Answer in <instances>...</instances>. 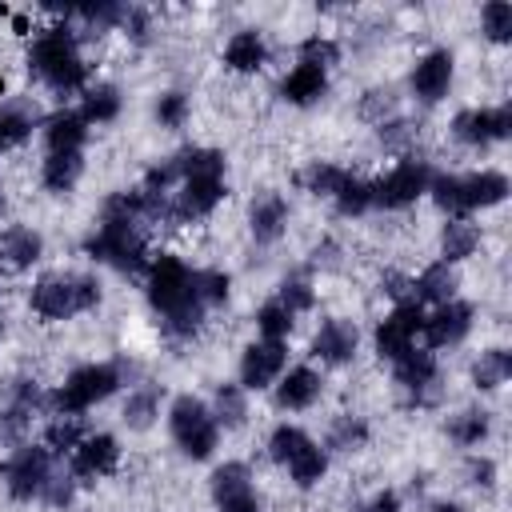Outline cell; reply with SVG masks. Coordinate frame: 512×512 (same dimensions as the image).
I'll list each match as a JSON object with an SVG mask.
<instances>
[{"mask_svg":"<svg viewBox=\"0 0 512 512\" xmlns=\"http://www.w3.org/2000/svg\"><path fill=\"white\" fill-rule=\"evenodd\" d=\"M28 64L32 72L56 92V96H76L88 88V64L80 56V44H76V32L68 24H52L44 28L32 48H28Z\"/></svg>","mask_w":512,"mask_h":512,"instance_id":"4","label":"cell"},{"mask_svg":"<svg viewBox=\"0 0 512 512\" xmlns=\"http://www.w3.org/2000/svg\"><path fill=\"white\" fill-rule=\"evenodd\" d=\"M156 416H160V392L152 384L128 392V404H124V424L128 428H148Z\"/></svg>","mask_w":512,"mask_h":512,"instance_id":"36","label":"cell"},{"mask_svg":"<svg viewBox=\"0 0 512 512\" xmlns=\"http://www.w3.org/2000/svg\"><path fill=\"white\" fill-rule=\"evenodd\" d=\"M156 120L164 124V128H180L184 120H188V96L184 92H164L160 100H156Z\"/></svg>","mask_w":512,"mask_h":512,"instance_id":"48","label":"cell"},{"mask_svg":"<svg viewBox=\"0 0 512 512\" xmlns=\"http://www.w3.org/2000/svg\"><path fill=\"white\" fill-rule=\"evenodd\" d=\"M216 508H220V512H260V500H256L252 492H240V496H228V500H220Z\"/></svg>","mask_w":512,"mask_h":512,"instance_id":"54","label":"cell"},{"mask_svg":"<svg viewBox=\"0 0 512 512\" xmlns=\"http://www.w3.org/2000/svg\"><path fill=\"white\" fill-rule=\"evenodd\" d=\"M432 512H464V508H460V504H436Z\"/></svg>","mask_w":512,"mask_h":512,"instance_id":"56","label":"cell"},{"mask_svg":"<svg viewBox=\"0 0 512 512\" xmlns=\"http://www.w3.org/2000/svg\"><path fill=\"white\" fill-rule=\"evenodd\" d=\"M412 280L408 276H400V272H384V280H380V288L400 304V300H412V288H408Z\"/></svg>","mask_w":512,"mask_h":512,"instance_id":"51","label":"cell"},{"mask_svg":"<svg viewBox=\"0 0 512 512\" xmlns=\"http://www.w3.org/2000/svg\"><path fill=\"white\" fill-rule=\"evenodd\" d=\"M396 384L404 392L408 404H432L440 396V368H436V356L432 352H404L396 360Z\"/></svg>","mask_w":512,"mask_h":512,"instance_id":"13","label":"cell"},{"mask_svg":"<svg viewBox=\"0 0 512 512\" xmlns=\"http://www.w3.org/2000/svg\"><path fill=\"white\" fill-rule=\"evenodd\" d=\"M480 24H484V36L492 44H508L512 40V4L504 0H488L480 8Z\"/></svg>","mask_w":512,"mask_h":512,"instance_id":"40","label":"cell"},{"mask_svg":"<svg viewBox=\"0 0 512 512\" xmlns=\"http://www.w3.org/2000/svg\"><path fill=\"white\" fill-rule=\"evenodd\" d=\"M332 204H336V212H340V216H360V212H368V208H372V184L348 172V176H344V184L336 188Z\"/></svg>","mask_w":512,"mask_h":512,"instance_id":"34","label":"cell"},{"mask_svg":"<svg viewBox=\"0 0 512 512\" xmlns=\"http://www.w3.org/2000/svg\"><path fill=\"white\" fill-rule=\"evenodd\" d=\"M448 436H452L456 444H464V448L480 444V440L488 436V412H484V408H464L460 416H452Z\"/></svg>","mask_w":512,"mask_h":512,"instance_id":"39","label":"cell"},{"mask_svg":"<svg viewBox=\"0 0 512 512\" xmlns=\"http://www.w3.org/2000/svg\"><path fill=\"white\" fill-rule=\"evenodd\" d=\"M284 372V340H256L244 348L240 356V388L244 392H260L268 384H276Z\"/></svg>","mask_w":512,"mask_h":512,"instance_id":"14","label":"cell"},{"mask_svg":"<svg viewBox=\"0 0 512 512\" xmlns=\"http://www.w3.org/2000/svg\"><path fill=\"white\" fill-rule=\"evenodd\" d=\"M508 376H512V356H508V348H488V352H480V360H476V368H472V384H476L480 392L500 388Z\"/></svg>","mask_w":512,"mask_h":512,"instance_id":"30","label":"cell"},{"mask_svg":"<svg viewBox=\"0 0 512 512\" xmlns=\"http://www.w3.org/2000/svg\"><path fill=\"white\" fill-rule=\"evenodd\" d=\"M264 60H268V44H264V36H260L256 28H240V32L228 36V44H224V64H228L232 72H260Z\"/></svg>","mask_w":512,"mask_h":512,"instance_id":"24","label":"cell"},{"mask_svg":"<svg viewBox=\"0 0 512 512\" xmlns=\"http://www.w3.org/2000/svg\"><path fill=\"white\" fill-rule=\"evenodd\" d=\"M288 472H292V480H296L300 488H312V484L328 472V456H324V448H320V444H308V448L288 464Z\"/></svg>","mask_w":512,"mask_h":512,"instance_id":"41","label":"cell"},{"mask_svg":"<svg viewBox=\"0 0 512 512\" xmlns=\"http://www.w3.org/2000/svg\"><path fill=\"white\" fill-rule=\"evenodd\" d=\"M456 268L452 264H444V260H436V264H428L408 288H412V300L416 304H448V300H456Z\"/></svg>","mask_w":512,"mask_h":512,"instance_id":"22","label":"cell"},{"mask_svg":"<svg viewBox=\"0 0 512 512\" xmlns=\"http://www.w3.org/2000/svg\"><path fill=\"white\" fill-rule=\"evenodd\" d=\"M244 416H248L244 388H240V384H220V388H216V400H212V420H216V428H240Z\"/></svg>","mask_w":512,"mask_h":512,"instance_id":"31","label":"cell"},{"mask_svg":"<svg viewBox=\"0 0 512 512\" xmlns=\"http://www.w3.org/2000/svg\"><path fill=\"white\" fill-rule=\"evenodd\" d=\"M416 332H424V308H420L416 300H400V304L376 324V336H372L376 356L396 364L404 352H412Z\"/></svg>","mask_w":512,"mask_h":512,"instance_id":"10","label":"cell"},{"mask_svg":"<svg viewBox=\"0 0 512 512\" xmlns=\"http://www.w3.org/2000/svg\"><path fill=\"white\" fill-rule=\"evenodd\" d=\"M228 272H220V268H200L196 272V296H200V304L204 308H216V304H224L228 300Z\"/></svg>","mask_w":512,"mask_h":512,"instance_id":"44","label":"cell"},{"mask_svg":"<svg viewBox=\"0 0 512 512\" xmlns=\"http://www.w3.org/2000/svg\"><path fill=\"white\" fill-rule=\"evenodd\" d=\"M180 160V184L172 192V224L200 220L224 200V152L216 148H184Z\"/></svg>","mask_w":512,"mask_h":512,"instance_id":"3","label":"cell"},{"mask_svg":"<svg viewBox=\"0 0 512 512\" xmlns=\"http://www.w3.org/2000/svg\"><path fill=\"white\" fill-rule=\"evenodd\" d=\"M32 124H36V120H32L28 108H20V104H4V108H0V152L24 144V140L32 136Z\"/></svg>","mask_w":512,"mask_h":512,"instance_id":"35","label":"cell"},{"mask_svg":"<svg viewBox=\"0 0 512 512\" xmlns=\"http://www.w3.org/2000/svg\"><path fill=\"white\" fill-rule=\"evenodd\" d=\"M168 432L176 440V448L192 460H208L216 452V440H220V428L212 420V408L196 396H176L172 408H168Z\"/></svg>","mask_w":512,"mask_h":512,"instance_id":"8","label":"cell"},{"mask_svg":"<svg viewBox=\"0 0 512 512\" xmlns=\"http://www.w3.org/2000/svg\"><path fill=\"white\" fill-rule=\"evenodd\" d=\"M292 324H296V316H292L280 300H268V304L256 312V328H260L264 340H284V336L292 332Z\"/></svg>","mask_w":512,"mask_h":512,"instance_id":"42","label":"cell"},{"mask_svg":"<svg viewBox=\"0 0 512 512\" xmlns=\"http://www.w3.org/2000/svg\"><path fill=\"white\" fill-rule=\"evenodd\" d=\"M120 464V444L112 432H92L84 436L76 448H72V476L76 480H100V476H112Z\"/></svg>","mask_w":512,"mask_h":512,"instance_id":"15","label":"cell"},{"mask_svg":"<svg viewBox=\"0 0 512 512\" xmlns=\"http://www.w3.org/2000/svg\"><path fill=\"white\" fill-rule=\"evenodd\" d=\"M432 184V168L424 160H400L384 180L372 184V204L376 208H408L416 204Z\"/></svg>","mask_w":512,"mask_h":512,"instance_id":"11","label":"cell"},{"mask_svg":"<svg viewBox=\"0 0 512 512\" xmlns=\"http://www.w3.org/2000/svg\"><path fill=\"white\" fill-rule=\"evenodd\" d=\"M324 92H328V72L316 68V64H296V68L280 80V96H284L288 104H296V108H308V104L324 100Z\"/></svg>","mask_w":512,"mask_h":512,"instance_id":"21","label":"cell"},{"mask_svg":"<svg viewBox=\"0 0 512 512\" xmlns=\"http://www.w3.org/2000/svg\"><path fill=\"white\" fill-rule=\"evenodd\" d=\"M100 304V280L88 272H56L32 284V312L44 320H72Z\"/></svg>","mask_w":512,"mask_h":512,"instance_id":"5","label":"cell"},{"mask_svg":"<svg viewBox=\"0 0 512 512\" xmlns=\"http://www.w3.org/2000/svg\"><path fill=\"white\" fill-rule=\"evenodd\" d=\"M368 444V424L360 416H336L328 428V448L336 452H356Z\"/></svg>","mask_w":512,"mask_h":512,"instance_id":"38","label":"cell"},{"mask_svg":"<svg viewBox=\"0 0 512 512\" xmlns=\"http://www.w3.org/2000/svg\"><path fill=\"white\" fill-rule=\"evenodd\" d=\"M148 304L156 308L168 340H192L208 312L196 296V272L168 252L148 260Z\"/></svg>","mask_w":512,"mask_h":512,"instance_id":"2","label":"cell"},{"mask_svg":"<svg viewBox=\"0 0 512 512\" xmlns=\"http://www.w3.org/2000/svg\"><path fill=\"white\" fill-rule=\"evenodd\" d=\"M120 112V88L116 84H88L84 100H80V116L84 124H112Z\"/></svg>","mask_w":512,"mask_h":512,"instance_id":"29","label":"cell"},{"mask_svg":"<svg viewBox=\"0 0 512 512\" xmlns=\"http://www.w3.org/2000/svg\"><path fill=\"white\" fill-rule=\"evenodd\" d=\"M80 440H84V428H80L76 416H60V420H52L48 432H44V448H48V452H72Z\"/></svg>","mask_w":512,"mask_h":512,"instance_id":"43","label":"cell"},{"mask_svg":"<svg viewBox=\"0 0 512 512\" xmlns=\"http://www.w3.org/2000/svg\"><path fill=\"white\" fill-rule=\"evenodd\" d=\"M124 384V368L120 364H80L52 396V412L56 416H80L92 404L108 400L116 388Z\"/></svg>","mask_w":512,"mask_h":512,"instance_id":"7","label":"cell"},{"mask_svg":"<svg viewBox=\"0 0 512 512\" xmlns=\"http://www.w3.org/2000/svg\"><path fill=\"white\" fill-rule=\"evenodd\" d=\"M124 4H80V8H68V16H76V20H84V24H92L96 32L100 28H112V24H120L124 20Z\"/></svg>","mask_w":512,"mask_h":512,"instance_id":"45","label":"cell"},{"mask_svg":"<svg viewBox=\"0 0 512 512\" xmlns=\"http://www.w3.org/2000/svg\"><path fill=\"white\" fill-rule=\"evenodd\" d=\"M276 300H280V304H284L292 316H296V312H308V308L316 304V296H312V284H308L304 276H288V280L280 284V296H276Z\"/></svg>","mask_w":512,"mask_h":512,"instance_id":"47","label":"cell"},{"mask_svg":"<svg viewBox=\"0 0 512 512\" xmlns=\"http://www.w3.org/2000/svg\"><path fill=\"white\" fill-rule=\"evenodd\" d=\"M40 252H44L40 232H32V228H24V224H12V228L0 236V260H4L12 272L32 268V264L40 260Z\"/></svg>","mask_w":512,"mask_h":512,"instance_id":"26","label":"cell"},{"mask_svg":"<svg viewBox=\"0 0 512 512\" xmlns=\"http://www.w3.org/2000/svg\"><path fill=\"white\" fill-rule=\"evenodd\" d=\"M120 24H124V28L132 32V40H136V44H144V40H148V16H144L140 8H128Z\"/></svg>","mask_w":512,"mask_h":512,"instance_id":"52","label":"cell"},{"mask_svg":"<svg viewBox=\"0 0 512 512\" xmlns=\"http://www.w3.org/2000/svg\"><path fill=\"white\" fill-rule=\"evenodd\" d=\"M316 396H320V376H316L308 364L288 368V372L280 376V384H276V404H280L284 412H300V408L316 404Z\"/></svg>","mask_w":512,"mask_h":512,"instance_id":"23","label":"cell"},{"mask_svg":"<svg viewBox=\"0 0 512 512\" xmlns=\"http://www.w3.org/2000/svg\"><path fill=\"white\" fill-rule=\"evenodd\" d=\"M356 512H400V496L396 492H376L368 504H360Z\"/></svg>","mask_w":512,"mask_h":512,"instance_id":"53","label":"cell"},{"mask_svg":"<svg viewBox=\"0 0 512 512\" xmlns=\"http://www.w3.org/2000/svg\"><path fill=\"white\" fill-rule=\"evenodd\" d=\"M412 140V124H404V120H384L380 124V144L384 148H404Z\"/></svg>","mask_w":512,"mask_h":512,"instance_id":"50","label":"cell"},{"mask_svg":"<svg viewBox=\"0 0 512 512\" xmlns=\"http://www.w3.org/2000/svg\"><path fill=\"white\" fill-rule=\"evenodd\" d=\"M140 224H144L140 192H112L100 208L96 232L84 240V252L116 272H148V244Z\"/></svg>","mask_w":512,"mask_h":512,"instance_id":"1","label":"cell"},{"mask_svg":"<svg viewBox=\"0 0 512 512\" xmlns=\"http://www.w3.org/2000/svg\"><path fill=\"white\" fill-rule=\"evenodd\" d=\"M468 472H472V484L476 488H492V480H496V464L492 460H472Z\"/></svg>","mask_w":512,"mask_h":512,"instance_id":"55","label":"cell"},{"mask_svg":"<svg viewBox=\"0 0 512 512\" xmlns=\"http://www.w3.org/2000/svg\"><path fill=\"white\" fill-rule=\"evenodd\" d=\"M40 408H44L40 384H36V380H16V384L8 388L4 408H0V436H4V440H20Z\"/></svg>","mask_w":512,"mask_h":512,"instance_id":"17","label":"cell"},{"mask_svg":"<svg viewBox=\"0 0 512 512\" xmlns=\"http://www.w3.org/2000/svg\"><path fill=\"white\" fill-rule=\"evenodd\" d=\"M428 192H432V200H436L448 216H468V212H476V208L500 204V200L508 196V176H504V172H492V168L472 172V176H448V172H444V176H432Z\"/></svg>","mask_w":512,"mask_h":512,"instance_id":"6","label":"cell"},{"mask_svg":"<svg viewBox=\"0 0 512 512\" xmlns=\"http://www.w3.org/2000/svg\"><path fill=\"white\" fill-rule=\"evenodd\" d=\"M0 476H4V488L12 500H36V496H44V488L52 480V452L40 444H20L4 460Z\"/></svg>","mask_w":512,"mask_h":512,"instance_id":"9","label":"cell"},{"mask_svg":"<svg viewBox=\"0 0 512 512\" xmlns=\"http://www.w3.org/2000/svg\"><path fill=\"white\" fill-rule=\"evenodd\" d=\"M452 72H456V60L448 48H432L420 56V64L412 68V96L420 104H440L452 88Z\"/></svg>","mask_w":512,"mask_h":512,"instance_id":"16","label":"cell"},{"mask_svg":"<svg viewBox=\"0 0 512 512\" xmlns=\"http://www.w3.org/2000/svg\"><path fill=\"white\" fill-rule=\"evenodd\" d=\"M508 132H512V108L508 104H500V108H464L452 120V136L460 144H472V148H488V144L504 140Z\"/></svg>","mask_w":512,"mask_h":512,"instance_id":"12","label":"cell"},{"mask_svg":"<svg viewBox=\"0 0 512 512\" xmlns=\"http://www.w3.org/2000/svg\"><path fill=\"white\" fill-rule=\"evenodd\" d=\"M240 492H252V472H248V464H240V460L220 464V468L212 472V500L220 504V500L240 496Z\"/></svg>","mask_w":512,"mask_h":512,"instance_id":"33","label":"cell"},{"mask_svg":"<svg viewBox=\"0 0 512 512\" xmlns=\"http://www.w3.org/2000/svg\"><path fill=\"white\" fill-rule=\"evenodd\" d=\"M360 332L352 320H324L320 332L312 336V356H320L324 364H348L356 356Z\"/></svg>","mask_w":512,"mask_h":512,"instance_id":"19","label":"cell"},{"mask_svg":"<svg viewBox=\"0 0 512 512\" xmlns=\"http://www.w3.org/2000/svg\"><path fill=\"white\" fill-rule=\"evenodd\" d=\"M308 444H312V436H308L304 428H296V424H276V428H272V436H268V456H272L276 464H284V468H288V464H292Z\"/></svg>","mask_w":512,"mask_h":512,"instance_id":"32","label":"cell"},{"mask_svg":"<svg viewBox=\"0 0 512 512\" xmlns=\"http://www.w3.org/2000/svg\"><path fill=\"white\" fill-rule=\"evenodd\" d=\"M388 112H392V92H380V88L364 92V100H360V116H368V120L384 124V116H388Z\"/></svg>","mask_w":512,"mask_h":512,"instance_id":"49","label":"cell"},{"mask_svg":"<svg viewBox=\"0 0 512 512\" xmlns=\"http://www.w3.org/2000/svg\"><path fill=\"white\" fill-rule=\"evenodd\" d=\"M84 136H88V124L72 108H60V112H52L44 120V144H48V152H80L84 148Z\"/></svg>","mask_w":512,"mask_h":512,"instance_id":"25","label":"cell"},{"mask_svg":"<svg viewBox=\"0 0 512 512\" xmlns=\"http://www.w3.org/2000/svg\"><path fill=\"white\" fill-rule=\"evenodd\" d=\"M344 176H348V168H336V164H324V160H316V164H308L304 172H300V184L312 192V196H336V188L344 184Z\"/></svg>","mask_w":512,"mask_h":512,"instance_id":"37","label":"cell"},{"mask_svg":"<svg viewBox=\"0 0 512 512\" xmlns=\"http://www.w3.org/2000/svg\"><path fill=\"white\" fill-rule=\"evenodd\" d=\"M80 172H84V156H80V152H48V160H44V168H40V180H44L48 192L64 196V192L76 188Z\"/></svg>","mask_w":512,"mask_h":512,"instance_id":"28","label":"cell"},{"mask_svg":"<svg viewBox=\"0 0 512 512\" xmlns=\"http://www.w3.org/2000/svg\"><path fill=\"white\" fill-rule=\"evenodd\" d=\"M284 224H288V200L280 192H264V196L252 200L248 228H252V240L256 244H276L284 236Z\"/></svg>","mask_w":512,"mask_h":512,"instance_id":"20","label":"cell"},{"mask_svg":"<svg viewBox=\"0 0 512 512\" xmlns=\"http://www.w3.org/2000/svg\"><path fill=\"white\" fill-rule=\"evenodd\" d=\"M480 244V228L468 220V216H448L444 232H440V256L444 264H456V260H468Z\"/></svg>","mask_w":512,"mask_h":512,"instance_id":"27","label":"cell"},{"mask_svg":"<svg viewBox=\"0 0 512 512\" xmlns=\"http://www.w3.org/2000/svg\"><path fill=\"white\" fill-rule=\"evenodd\" d=\"M0 208H4V192H0Z\"/></svg>","mask_w":512,"mask_h":512,"instance_id":"57","label":"cell"},{"mask_svg":"<svg viewBox=\"0 0 512 512\" xmlns=\"http://www.w3.org/2000/svg\"><path fill=\"white\" fill-rule=\"evenodd\" d=\"M472 304L464 300H448V304H436L432 316H424V336H428V348H452L460 344L468 332H472Z\"/></svg>","mask_w":512,"mask_h":512,"instance_id":"18","label":"cell"},{"mask_svg":"<svg viewBox=\"0 0 512 512\" xmlns=\"http://www.w3.org/2000/svg\"><path fill=\"white\" fill-rule=\"evenodd\" d=\"M340 60V44L336 40H328V36H308L304 44H300V64H316V68H332Z\"/></svg>","mask_w":512,"mask_h":512,"instance_id":"46","label":"cell"}]
</instances>
